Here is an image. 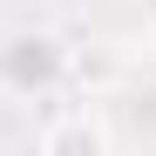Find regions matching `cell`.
<instances>
[{"mask_svg":"<svg viewBox=\"0 0 156 156\" xmlns=\"http://www.w3.org/2000/svg\"><path fill=\"white\" fill-rule=\"evenodd\" d=\"M149 7H156V0H149Z\"/></svg>","mask_w":156,"mask_h":156,"instance_id":"3","label":"cell"},{"mask_svg":"<svg viewBox=\"0 0 156 156\" xmlns=\"http://www.w3.org/2000/svg\"><path fill=\"white\" fill-rule=\"evenodd\" d=\"M61 68H68V48L55 34H14L0 48V75H7L14 88H55Z\"/></svg>","mask_w":156,"mask_h":156,"instance_id":"2","label":"cell"},{"mask_svg":"<svg viewBox=\"0 0 156 156\" xmlns=\"http://www.w3.org/2000/svg\"><path fill=\"white\" fill-rule=\"evenodd\" d=\"M34 149H41V156H109V149H115V129L82 102V109L48 115V122L34 129Z\"/></svg>","mask_w":156,"mask_h":156,"instance_id":"1","label":"cell"}]
</instances>
